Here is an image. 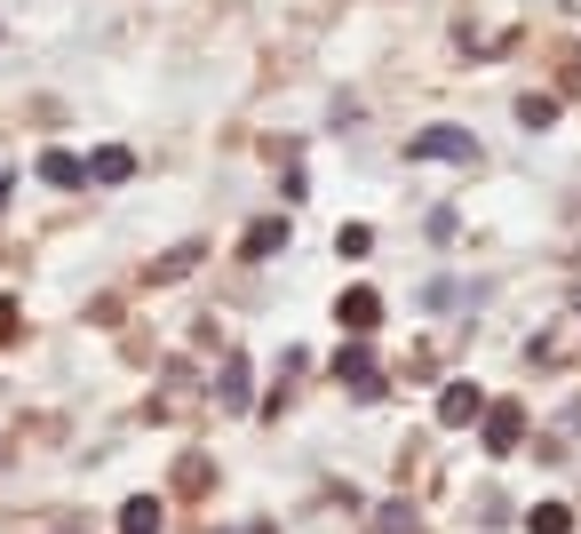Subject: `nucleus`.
Wrapping results in <instances>:
<instances>
[{
  "instance_id": "obj_14",
  "label": "nucleus",
  "mask_w": 581,
  "mask_h": 534,
  "mask_svg": "<svg viewBox=\"0 0 581 534\" xmlns=\"http://www.w3.org/2000/svg\"><path fill=\"white\" fill-rule=\"evenodd\" d=\"M191 263H199V240H184L176 255H160V280H184V272H191Z\"/></svg>"
},
{
  "instance_id": "obj_10",
  "label": "nucleus",
  "mask_w": 581,
  "mask_h": 534,
  "mask_svg": "<svg viewBox=\"0 0 581 534\" xmlns=\"http://www.w3.org/2000/svg\"><path fill=\"white\" fill-rule=\"evenodd\" d=\"M239 248H248L255 263H263V255H279V248H287V224H279V216H263V224H248V240H239Z\"/></svg>"
},
{
  "instance_id": "obj_2",
  "label": "nucleus",
  "mask_w": 581,
  "mask_h": 534,
  "mask_svg": "<svg viewBox=\"0 0 581 534\" xmlns=\"http://www.w3.org/2000/svg\"><path fill=\"white\" fill-rule=\"evenodd\" d=\"M478 431H486V455H509L526 439V407H518V399H494V407L478 415Z\"/></svg>"
},
{
  "instance_id": "obj_17",
  "label": "nucleus",
  "mask_w": 581,
  "mask_h": 534,
  "mask_svg": "<svg viewBox=\"0 0 581 534\" xmlns=\"http://www.w3.org/2000/svg\"><path fill=\"white\" fill-rule=\"evenodd\" d=\"M0 208H9V176H0Z\"/></svg>"
},
{
  "instance_id": "obj_15",
  "label": "nucleus",
  "mask_w": 581,
  "mask_h": 534,
  "mask_svg": "<svg viewBox=\"0 0 581 534\" xmlns=\"http://www.w3.org/2000/svg\"><path fill=\"white\" fill-rule=\"evenodd\" d=\"M17 336H24V312L9 304V295H0V344H17Z\"/></svg>"
},
{
  "instance_id": "obj_1",
  "label": "nucleus",
  "mask_w": 581,
  "mask_h": 534,
  "mask_svg": "<svg viewBox=\"0 0 581 534\" xmlns=\"http://www.w3.org/2000/svg\"><path fill=\"white\" fill-rule=\"evenodd\" d=\"M406 152H415V160H454V168H470V160H478V137H470V128H423Z\"/></svg>"
},
{
  "instance_id": "obj_8",
  "label": "nucleus",
  "mask_w": 581,
  "mask_h": 534,
  "mask_svg": "<svg viewBox=\"0 0 581 534\" xmlns=\"http://www.w3.org/2000/svg\"><path fill=\"white\" fill-rule=\"evenodd\" d=\"M41 176H48L56 192H80V184H88V160H73V152H41Z\"/></svg>"
},
{
  "instance_id": "obj_5",
  "label": "nucleus",
  "mask_w": 581,
  "mask_h": 534,
  "mask_svg": "<svg viewBox=\"0 0 581 534\" xmlns=\"http://www.w3.org/2000/svg\"><path fill=\"white\" fill-rule=\"evenodd\" d=\"M248 383H255V367L231 351V359H223V375H216V407H231V415H239V407H255V391H248Z\"/></svg>"
},
{
  "instance_id": "obj_12",
  "label": "nucleus",
  "mask_w": 581,
  "mask_h": 534,
  "mask_svg": "<svg viewBox=\"0 0 581 534\" xmlns=\"http://www.w3.org/2000/svg\"><path fill=\"white\" fill-rule=\"evenodd\" d=\"M518 120H526V128H550L558 105H550V96H518Z\"/></svg>"
},
{
  "instance_id": "obj_3",
  "label": "nucleus",
  "mask_w": 581,
  "mask_h": 534,
  "mask_svg": "<svg viewBox=\"0 0 581 534\" xmlns=\"http://www.w3.org/2000/svg\"><path fill=\"white\" fill-rule=\"evenodd\" d=\"M335 375H343V391H351V399H383V367H374V351H366V344L335 351Z\"/></svg>"
},
{
  "instance_id": "obj_16",
  "label": "nucleus",
  "mask_w": 581,
  "mask_h": 534,
  "mask_svg": "<svg viewBox=\"0 0 581 534\" xmlns=\"http://www.w3.org/2000/svg\"><path fill=\"white\" fill-rule=\"evenodd\" d=\"M383 534H415V511H406V503H383Z\"/></svg>"
},
{
  "instance_id": "obj_7",
  "label": "nucleus",
  "mask_w": 581,
  "mask_h": 534,
  "mask_svg": "<svg viewBox=\"0 0 581 534\" xmlns=\"http://www.w3.org/2000/svg\"><path fill=\"white\" fill-rule=\"evenodd\" d=\"M128 176H135V152L128 144H105V152L88 160V184H128Z\"/></svg>"
},
{
  "instance_id": "obj_4",
  "label": "nucleus",
  "mask_w": 581,
  "mask_h": 534,
  "mask_svg": "<svg viewBox=\"0 0 581 534\" xmlns=\"http://www.w3.org/2000/svg\"><path fill=\"white\" fill-rule=\"evenodd\" d=\"M335 319H343L351 336H374V327H383V295H374V287H343V304H335Z\"/></svg>"
},
{
  "instance_id": "obj_11",
  "label": "nucleus",
  "mask_w": 581,
  "mask_h": 534,
  "mask_svg": "<svg viewBox=\"0 0 581 534\" xmlns=\"http://www.w3.org/2000/svg\"><path fill=\"white\" fill-rule=\"evenodd\" d=\"M526 534H573V511L566 503H534L526 511Z\"/></svg>"
},
{
  "instance_id": "obj_6",
  "label": "nucleus",
  "mask_w": 581,
  "mask_h": 534,
  "mask_svg": "<svg viewBox=\"0 0 581 534\" xmlns=\"http://www.w3.org/2000/svg\"><path fill=\"white\" fill-rule=\"evenodd\" d=\"M478 415H486V391L478 383H447L438 391V423H478Z\"/></svg>"
},
{
  "instance_id": "obj_13",
  "label": "nucleus",
  "mask_w": 581,
  "mask_h": 534,
  "mask_svg": "<svg viewBox=\"0 0 581 534\" xmlns=\"http://www.w3.org/2000/svg\"><path fill=\"white\" fill-rule=\"evenodd\" d=\"M335 248H343V255H351V263H359V255H366V248H374V231H366V224H343V231H335Z\"/></svg>"
},
{
  "instance_id": "obj_9",
  "label": "nucleus",
  "mask_w": 581,
  "mask_h": 534,
  "mask_svg": "<svg viewBox=\"0 0 581 534\" xmlns=\"http://www.w3.org/2000/svg\"><path fill=\"white\" fill-rule=\"evenodd\" d=\"M120 534H160V494H128L120 503Z\"/></svg>"
}]
</instances>
